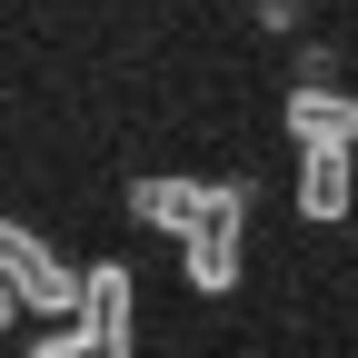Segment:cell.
<instances>
[{
  "mask_svg": "<svg viewBox=\"0 0 358 358\" xmlns=\"http://www.w3.org/2000/svg\"><path fill=\"white\" fill-rule=\"evenodd\" d=\"M358 209V159H299V219H319V229H329V219H348Z\"/></svg>",
  "mask_w": 358,
  "mask_h": 358,
  "instance_id": "8992f818",
  "label": "cell"
},
{
  "mask_svg": "<svg viewBox=\"0 0 358 358\" xmlns=\"http://www.w3.org/2000/svg\"><path fill=\"white\" fill-rule=\"evenodd\" d=\"M239 10H259V20H279V30H289V20H299V0H239Z\"/></svg>",
  "mask_w": 358,
  "mask_h": 358,
  "instance_id": "ba28073f",
  "label": "cell"
},
{
  "mask_svg": "<svg viewBox=\"0 0 358 358\" xmlns=\"http://www.w3.org/2000/svg\"><path fill=\"white\" fill-rule=\"evenodd\" d=\"M10 319H20V308H10V289H0V338H10Z\"/></svg>",
  "mask_w": 358,
  "mask_h": 358,
  "instance_id": "9c48e42d",
  "label": "cell"
},
{
  "mask_svg": "<svg viewBox=\"0 0 358 358\" xmlns=\"http://www.w3.org/2000/svg\"><path fill=\"white\" fill-rule=\"evenodd\" d=\"M239 268H249V239H239V219H219V229H199L189 249H179V279H189L199 299H229V289H239Z\"/></svg>",
  "mask_w": 358,
  "mask_h": 358,
  "instance_id": "5b68a950",
  "label": "cell"
},
{
  "mask_svg": "<svg viewBox=\"0 0 358 358\" xmlns=\"http://www.w3.org/2000/svg\"><path fill=\"white\" fill-rule=\"evenodd\" d=\"M279 120H289V140H299V159H358V100L348 90H329V80H299L289 100H279Z\"/></svg>",
  "mask_w": 358,
  "mask_h": 358,
  "instance_id": "3957f363",
  "label": "cell"
},
{
  "mask_svg": "<svg viewBox=\"0 0 358 358\" xmlns=\"http://www.w3.org/2000/svg\"><path fill=\"white\" fill-rule=\"evenodd\" d=\"M0 289H10V308H40L50 329H70V308H80V268L40 239V229H20V219H10V239H0Z\"/></svg>",
  "mask_w": 358,
  "mask_h": 358,
  "instance_id": "7a4b0ae2",
  "label": "cell"
},
{
  "mask_svg": "<svg viewBox=\"0 0 358 358\" xmlns=\"http://www.w3.org/2000/svg\"><path fill=\"white\" fill-rule=\"evenodd\" d=\"M249 179H129V229H159L189 249L199 229H219V219H249Z\"/></svg>",
  "mask_w": 358,
  "mask_h": 358,
  "instance_id": "6da1fadb",
  "label": "cell"
},
{
  "mask_svg": "<svg viewBox=\"0 0 358 358\" xmlns=\"http://www.w3.org/2000/svg\"><path fill=\"white\" fill-rule=\"evenodd\" d=\"M20 358H100V348H90V338H80V329H40V338H30V348H20Z\"/></svg>",
  "mask_w": 358,
  "mask_h": 358,
  "instance_id": "52a82bcc",
  "label": "cell"
},
{
  "mask_svg": "<svg viewBox=\"0 0 358 358\" xmlns=\"http://www.w3.org/2000/svg\"><path fill=\"white\" fill-rule=\"evenodd\" d=\"M129 308H140V279H129L120 259L80 268V308H70V329L100 348V358H129Z\"/></svg>",
  "mask_w": 358,
  "mask_h": 358,
  "instance_id": "277c9868",
  "label": "cell"
}]
</instances>
